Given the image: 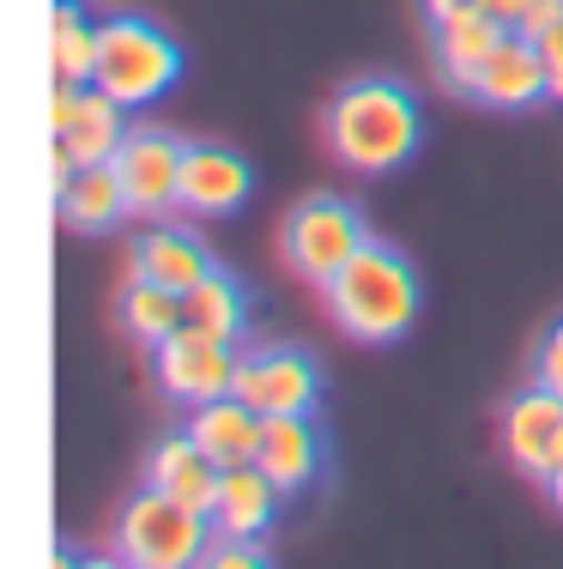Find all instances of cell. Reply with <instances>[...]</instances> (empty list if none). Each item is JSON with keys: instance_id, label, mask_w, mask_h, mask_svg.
Returning <instances> with one entry per match:
<instances>
[{"instance_id": "6da1fadb", "label": "cell", "mask_w": 563, "mask_h": 569, "mask_svg": "<svg viewBox=\"0 0 563 569\" xmlns=\"http://www.w3.org/2000/svg\"><path fill=\"white\" fill-rule=\"evenodd\" d=\"M424 116L406 86L394 79H358L328 103V146L345 170L358 176H388L419 152Z\"/></svg>"}, {"instance_id": "7a4b0ae2", "label": "cell", "mask_w": 563, "mask_h": 569, "mask_svg": "<svg viewBox=\"0 0 563 569\" xmlns=\"http://www.w3.org/2000/svg\"><path fill=\"white\" fill-rule=\"evenodd\" d=\"M321 291H328L333 321L364 346H394V340H406V328L419 321V273H412L406 254L375 242V237L321 284Z\"/></svg>"}, {"instance_id": "3957f363", "label": "cell", "mask_w": 563, "mask_h": 569, "mask_svg": "<svg viewBox=\"0 0 563 569\" xmlns=\"http://www.w3.org/2000/svg\"><path fill=\"white\" fill-rule=\"evenodd\" d=\"M177 73H182V49L158 24L133 19V12L98 19V79L91 86L110 91L122 110H140V103L164 98L177 86Z\"/></svg>"}, {"instance_id": "277c9868", "label": "cell", "mask_w": 563, "mask_h": 569, "mask_svg": "<svg viewBox=\"0 0 563 569\" xmlns=\"http://www.w3.org/2000/svg\"><path fill=\"white\" fill-rule=\"evenodd\" d=\"M212 546V515L177 503L170 491L145 485L115 521V558L133 569H188Z\"/></svg>"}, {"instance_id": "5b68a950", "label": "cell", "mask_w": 563, "mask_h": 569, "mask_svg": "<svg viewBox=\"0 0 563 569\" xmlns=\"http://www.w3.org/2000/svg\"><path fill=\"white\" fill-rule=\"evenodd\" d=\"M364 242H370V224H364V212H358L352 200L315 194L285 219V261L315 284H328Z\"/></svg>"}, {"instance_id": "8992f818", "label": "cell", "mask_w": 563, "mask_h": 569, "mask_svg": "<svg viewBox=\"0 0 563 569\" xmlns=\"http://www.w3.org/2000/svg\"><path fill=\"white\" fill-rule=\"evenodd\" d=\"M231 395L249 400L261 418H273V412H315L321 370H315L310 351H298V346H261V351H243V358H237Z\"/></svg>"}, {"instance_id": "52a82bcc", "label": "cell", "mask_w": 563, "mask_h": 569, "mask_svg": "<svg viewBox=\"0 0 563 569\" xmlns=\"http://www.w3.org/2000/svg\"><path fill=\"white\" fill-rule=\"evenodd\" d=\"M158 382H164V395L182 400V406L219 400V395H231V382H237V351L224 340L194 333V328H177L158 346Z\"/></svg>"}, {"instance_id": "ba28073f", "label": "cell", "mask_w": 563, "mask_h": 569, "mask_svg": "<svg viewBox=\"0 0 563 569\" xmlns=\"http://www.w3.org/2000/svg\"><path fill=\"white\" fill-rule=\"evenodd\" d=\"M557 437H563V395L557 388L533 382L503 406V455L515 460V472H527L533 485H552Z\"/></svg>"}, {"instance_id": "9c48e42d", "label": "cell", "mask_w": 563, "mask_h": 569, "mask_svg": "<svg viewBox=\"0 0 563 569\" xmlns=\"http://www.w3.org/2000/svg\"><path fill=\"white\" fill-rule=\"evenodd\" d=\"M182 152L170 133H128L122 152H115V170H122L128 207L140 219H158V212L182 207Z\"/></svg>"}, {"instance_id": "30bf717a", "label": "cell", "mask_w": 563, "mask_h": 569, "mask_svg": "<svg viewBox=\"0 0 563 569\" xmlns=\"http://www.w3.org/2000/svg\"><path fill=\"white\" fill-rule=\"evenodd\" d=\"M473 98L485 103V110H533L540 98H552L540 43H533V37H521V31H509L503 43L491 49V61L479 67Z\"/></svg>"}, {"instance_id": "8fae6325", "label": "cell", "mask_w": 563, "mask_h": 569, "mask_svg": "<svg viewBox=\"0 0 563 569\" xmlns=\"http://www.w3.org/2000/svg\"><path fill=\"white\" fill-rule=\"evenodd\" d=\"M249 164L224 146H188L182 152V212H194V219H231L249 200Z\"/></svg>"}, {"instance_id": "7c38bea8", "label": "cell", "mask_w": 563, "mask_h": 569, "mask_svg": "<svg viewBox=\"0 0 563 569\" xmlns=\"http://www.w3.org/2000/svg\"><path fill=\"white\" fill-rule=\"evenodd\" d=\"M188 437L200 442V455L212 460V467H249L254 449H261V425L267 418L254 412L249 400H237V395H219V400H200V406H188Z\"/></svg>"}, {"instance_id": "4fadbf2b", "label": "cell", "mask_w": 563, "mask_h": 569, "mask_svg": "<svg viewBox=\"0 0 563 569\" xmlns=\"http://www.w3.org/2000/svg\"><path fill=\"white\" fill-rule=\"evenodd\" d=\"M254 467L279 485V491H303L321 472V430L310 425V412H273L261 425V449Z\"/></svg>"}, {"instance_id": "5bb4252c", "label": "cell", "mask_w": 563, "mask_h": 569, "mask_svg": "<svg viewBox=\"0 0 563 569\" xmlns=\"http://www.w3.org/2000/svg\"><path fill=\"white\" fill-rule=\"evenodd\" d=\"M503 37H509V24H497L479 0H466L449 19H436V56H442V73L454 79V91H473L479 67L491 61V49H497Z\"/></svg>"}, {"instance_id": "9a60e30c", "label": "cell", "mask_w": 563, "mask_h": 569, "mask_svg": "<svg viewBox=\"0 0 563 569\" xmlns=\"http://www.w3.org/2000/svg\"><path fill=\"white\" fill-rule=\"evenodd\" d=\"M219 479H224V467H212L188 430H182V437H164L152 449V460H145V485L170 491L177 503L200 509V515H212V503H219Z\"/></svg>"}, {"instance_id": "2e32d148", "label": "cell", "mask_w": 563, "mask_h": 569, "mask_svg": "<svg viewBox=\"0 0 563 569\" xmlns=\"http://www.w3.org/2000/svg\"><path fill=\"white\" fill-rule=\"evenodd\" d=\"M56 212L67 230H110L115 219H128V188H122V170L110 164H79V176L56 194Z\"/></svg>"}, {"instance_id": "e0dca14e", "label": "cell", "mask_w": 563, "mask_h": 569, "mask_svg": "<svg viewBox=\"0 0 563 569\" xmlns=\"http://www.w3.org/2000/svg\"><path fill=\"white\" fill-rule=\"evenodd\" d=\"M273 503H279V485L267 479L261 467H224L219 479V503H212V527L219 533H249L261 539L267 527H273Z\"/></svg>"}, {"instance_id": "ac0fdd59", "label": "cell", "mask_w": 563, "mask_h": 569, "mask_svg": "<svg viewBox=\"0 0 563 569\" xmlns=\"http://www.w3.org/2000/svg\"><path fill=\"white\" fill-rule=\"evenodd\" d=\"M133 267H140V279H158L170 291H194L212 273V254L188 230H145L140 249H133Z\"/></svg>"}, {"instance_id": "d6986e66", "label": "cell", "mask_w": 563, "mask_h": 569, "mask_svg": "<svg viewBox=\"0 0 563 569\" xmlns=\"http://www.w3.org/2000/svg\"><path fill=\"white\" fill-rule=\"evenodd\" d=\"M56 140L79 158V164H110V158L122 152V140H128L122 103H115L110 91H79V110H73V121H67Z\"/></svg>"}, {"instance_id": "ffe728a7", "label": "cell", "mask_w": 563, "mask_h": 569, "mask_svg": "<svg viewBox=\"0 0 563 569\" xmlns=\"http://www.w3.org/2000/svg\"><path fill=\"white\" fill-rule=\"evenodd\" d=\"M49 67H56L61 86H91L98 79V24L86 19L79 0H56V19H49Z\"/></svg>"}, {"instance_id": "44dd1931", "label": "cell", "mask_w": 563, "mask_h": 569, "mask_svg": "<svg viewBox=\"0 0 563 569\" xmlns=\"http://www.w3.org/2000/svg\"><path fill=\"white\" fill-rule=\"evenodd\" d=\"M122 328H128V340H140V346L158 351L177 328H188L182 291H170V284H158V279H133L122 291Z\"/></svg>"}, {"instance_id": "7402d4cb", "label": "cell", "mask_w": 563, "mask_h": 569, "mask_svg": "<svg viewBox=\"0 0 563 569\" xmlns=\"http://www.w3.org/2000/svg\"><path fill=\"white\" fill-rule=\"evenodd\" d=\"M182 303H188V328L207 333V340H224V346H231L237 333H243L249 297H243V284H237L231 273H219V267H212V273L200 279L194 291H182Z\"/></svg>"}, {"instance_id": "603a6c76", "label": "cell", "mask_w": 563, "mask_h": 569, "mask_svg": "<svg viewBox=\"0 0 563 569\" xmlns=\"http://www.w3.org/2000/svg\"><path fill=\"white\" fill-rule=\"evenodd\" d=\"M267 558H273V551H267L261 539H249V533H219L200 563H207V569H261Z\"/></svg>"}, {"instance_id": "cb8c5ba5", "label": "cell", "mask_w": 563, "mask_h": 569, "mask_svg": "<svg viewBox=\"0 0 563 569\" xmlns=\"http://www.w3.org/2000/svg\"><path fill=\"white\" fill-rule=\"evenodd\" d=\"M533 382H545V388H557V395H563V316L540 333V351H533Z\"/></svg>"}, {"instance_id": "d4e9b609", "label": "cell", "mask_w": 563, "mask_h": 569, "mask_svg": "<svg viewBox=\"0 0 563 569\" xmlns=\"http://www.w3.org/2000/svg\"><path fill=\"white\" fill-rule=\"evenodd\" d=\"M533 43H540V56H545V86H552V98L563 103V24L545 37H533Z\"/></svg>"}, {"instance_id": "484cf974", "label": "cell", "mask_w": 563, "mask_h": 569, "mask_svg": "<svg viewBox=\"0 0 563 569\" xmlns=\"http://www.w3.org/2000/svg\"><path fill=\"white\" fill-rule=\"evenodd\" d=\"M557 24H563V0H533L527 19H521L515 31L521 37H545V31H557Z\"/></svg>"}, {"instance_id": "4316f807", "label": "cell", "mask_w": 563, "mask_h": 569, "mask_svg": "<svg viewBox=\"0 0 563 569\" xmlns=\"http://www.w3.org/2000/svg\"><path fill=\"white\" fill-rule=\"evenodd\" d=\"M479 7H485L497 24H509V31H515V24L527 19V7H533V0H479Z\"/></svg>"}, {"instance_id": "83f0119b", "label": "cell", "mask_w": 563, "mask_h": 569, "mask_svg": "<svg viewBox=\"0 0 563 569\" xmlns=\"http://www.w3.org/2000/svg\"><path fill=\"white\" fill-rule=\"evenodd\" d=\"M454 7H466V0H424V12H431V24H436V19H449Z\"/></svg>"}, {"instance_id": "f1b7e54d", "label": "cell", "mask_w": 563, "mask_h": 569, "mask_svg": "<svg viewBox=\"0 0 563 569\" xmlns=\"http://www.w3.org/2000/svg\"><path fill=\"white\" fill-rule=\"evenodd\" d=\"M545 491H552V503L563 509V472H557V479H552V485H545Z\"/></svg>"}]
</instances>
